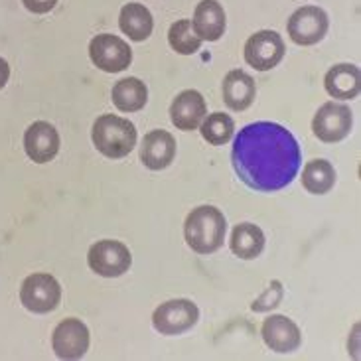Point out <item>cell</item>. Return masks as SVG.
<instances>
[{
    "instance_id": "cell-1",
    "label": "cell",
    "mask_w": 361,
    "mask_h": 361,
    "mask_svg": "<svg viewBox=\"0 0 361 361\" xmlns=\"http://www.w3.org/2000/svg\"><path fill=\"white\" fill-rule=\"evenodd\" d=\"M231 162L245 185L257 192H279L293 182L302 162L290 130L261 121L247 125L233 140Z\"/></svg>"
},
{
    "instance_id": "cell-2",
    "label": "cell",
    "mask_w": 361,
    "mask_h": 361,
    "mask_svg": "<svg viewBox=\"0 0 361 361\" xmlns=\"http://www.w3.org/2000/svg\"><path fill=\"white\" fill-rule=\"evenodd\" d=\"M225 231V215L214 205H200L185 217V243L197 255L215 253L224 245Z\"/></svg>"
},
{
    "instance_id": "cell-3",
    "label": "cell",
    "mask_w": 361,
    "mask_h": 361,
    "mask_svg": "<svg viewBox=\"0 0 361 361\" xmlns=\"http://www.w3.org/2000/svg\"><path fill=\"white\" fill-rule=\"evenodd\" d=\"M93 145L103 157L125 158L137 147V128L135 125L117 115H101L91 130Z\"/></svg>"
},
{
    "instance_id": "cell-4",
    "label": "cell",
    "mask_w": 361,
    "mask_h": 361,
    "mask_svg": "<svg viewBox=\"0 0 361 361\" xmlns=\"http://www.w3.org/2000/svg\"><path fill=\"white\" fill-rule=\"evenodd\" d=\"M20 300L30 312L48 314L58 308L59 300H61V286L51 274H30L28 279L22 283Z\"/></svg>"
},
{
    "instance_id": "cell-5",
    "label": "cell",
    "mask_w": 361,
    "mask_h": 361,
    "mask_svg": "<svg viewBox=\"0 0 361 361\" xmlns=\"http://www.w3.org/2000/svg\"><path fill=\"white\" fill-rule=\"evenodd\" d=\"M200 318V310L192 300L178 298L160 304L152 314V326L162 336H180L194 328Z\"/></svg>"
},
{
    "instance_id": "cell-6",
    "label": "cell",
    "mask_w": 361,
    "mask_h": 361,
    "mask_svg": "<svg viewBox=\"0 0 361 361\" xmlns=\"http://www.w3.org/2000/svg\"><path fill=\"white\" fill-rule=\"evenodd\" d=\"M353 117L352 109L343 103L328 101L322 107L318 109V113L314 115L312 130L316 138H320L322 142H340L352 133Z\"/></svg>"
},
{
    "instance_id": "cell-7",
    "label": "cell",
    "mask_w": 361,
    "mask_h": 361,
    "mask_svg": "<svg viewBox=\"0 0 361 361\" xmlns=\"http://www.w3.org/2000/svg\"><path fill=\"white\" fill-rule=\"evenodd\" d=\"M133 257L127 245L121 241H113V239H105L99 243L91 245L87 253V264L93 273L101 274V276H121L130 269Z\"/></svg>"
},
{
    "instance_id": "cell-8",
    "label": "cell",
    "mask_w": 361,
    "mask_h": 361,
    "mask_svg": "<svg viewBox=\"0 0 361 361\" xmlns=\"http://www.w3.org/2000/svg\"><path fill=\"white\" fill-rule=\"evenodd\" d=\"M89 58L99 69L107 73H118L133 61V49L125 39L113 34H99L89 44Z\"/></svg>"
},
{
    "instance_id": "cell-9",
    "label": "cell",
    "mask_w": 361,
    "mask_h": 361,
    "mask_svg": "<svg viewBox=\"0 0 361 361\" xmlns=\"http://www.w3.org/2000/svg\"><path fill=\"white\" fill-rule=\"evenodd\" d=\"M284 58L283 38L273 30H261L245 44V61L259 71L276 68Z\"/></svg>"
},
{
    "instance_id": "cell-10",
    "label": "cell",
    "mask_w": 361,
    "mask_h": 361,
    "mask_svg": "<svg viewBox=\"0 0 361 361\" xmlns=\"http://www.w3.org/2000/svg\"><path fill=\"white\" fill-rule=\"evenodd\" d=\"M328 14L318 6H304L294 12L288 18L286 30L294 44L298 46H312L318 44L328 32Z\"/></svg>"
},
{
    "instance_id": "cell-11",
    "label": "cell",
    "mask_w": 361,
    "mask_h": 361,
    "mask_svg": "<svg viewBox=\"0 0 361 361\" xmlns=\"http://www.w3.org/2000/svg\"><path fill=\"white\" fill-rule=\"evenodd\" d=\"M51 348L59 360H79L89 350V330L78 318L61 320L51 336Z\"/></svg>"
},
{
    "instance_id": "cell-12",
    "label": "cell",
    "mask_w": 361,
    "mask_h": 361,
    "mask_svg": "<svg viewBox=\"0 0 361 361\" xmlns=\"http://www.w3.org/2000/svg\"><path fill=\"white\" fill-rule=\"evenodd\" d=\"M264 343L276 353H290L296 352L302 343V334L298 330V326L286 318V316H269L263 322L261 328Z\"/></svg>"
},
{
    "instance_id": "cell-13",
    "label": "cell",
    "mask_w": 361,
    "mask_h": 361,
    "mask_svg": "<svg viewBox=\"0 0 361 361\" xmlns=\"http://www.w3.org/2000/svg\"><path fill=\"white\" fill-rule=\"evenodd\" d=\"M24 148L30 160L46 164L58 157L59 152V135L54 125L46 121H38L30 125L26 135H24Z\"/></svg>"
},
{
    "instance_id": "cell-14",
    "label": "cell",
    "mask_w": 361,
    "mask_h": 361,
    "mask_svg": "<svg viewBox=\"0 0 361 361\" xmlns=\"http://www.w3.org/2000/svg\"><path fill=\"white\" fill-rule=\"evenodd\" d=\"M207 115L205 99L195 89H185L170 105L172 125L180 130H195Z\"/></svg>"
},
{
    "instance_id": "cell-15",
    "label": "cell",
    "mask_w": 361,
    "mask_h": 361,
    "mask_svg": "<svg viewBox=\"0 0 361 361\" xmlns=\"http://www.w3.org/2000/svg\"><path fill=\"white\" fill-rule=\"evenodd\" d=\"M176 157V140L166 130H152L142 140L140 160L150 170H164Z\"/></svg>"
},
{
    "instance_id": "cell-16",
    "label": "cell",
    "mask_w": 361,
    "mask_h": 361,
    "mask_svg": "<svg viewBox=\"0 0 361 361\" xmlns=\"http://www.w3.org/2000/svg\"><path fill=\"white\" fill-rule=\"evenodd\" d=\"M192 28L202 42H217L225 32V10L217 0H202L195 6Z\"/></svg>"
},
{
    "instance_id": "cell-17",
    "label": "cell",
    "mask_w": 361,
    "mask_h": 361,
    "mask_svg": "<svg viewBox=\"0 0 361 361\" xmlns=\"http://www.w3.org/2000/svg\"><path fill=\"white\" fill-rule=\"evenodd\" d=\"M257 95L255 79L241 69L229 71L224 79V101L231 111H245L253 105Z\"/></svg>"
},
{
    "instance_id": "cell-18",
    "label": "cell",
    "mask_w": 361,
    "mask_h": 361,
    "mask_svg": "<svg viewBox=\"0 0 361 361\" xmlns=\"http://www.w3.org/2000/svg\"><path fill=\"white\" fill-rule=\"evenodd\" d=\"M324 85L334 99H343V101L355 99L361 89L360 69L352 63H338L326 73Z\"/></svg>"
},
{
    "instance_id": "cell-19",
    "label": "cell",
    "mask_w": 361,
    "mask_h": 361,
    "mask_svg": "<svg viewBox=\"0 0 361 361\" xmlns=\"http://www.w3.org/2000/svg\"><path fill=\"white\" fill-rule=\"evenodd\" d=\"M118 26L123 30V34L130 39L145 42L152 34L154 20H152V14L147 6H142L138 2H130V4H125L121 10Z\"/></svg>"
},
{
    "instance_id": "cell-20",
    "label": "cell",
    "mask_w": 361,
    "mask_h": 361,
    "mask_svg": "<svg viewBox=\"0 0 361 361\" xmlns=\"http://www.w3.org/2000/svg\"><path fill=\"white\" fill-rule=\"evenodd\" d=\"M229 245H231L233 255H237L239 259H245V261L257 259L264 249L263 229L253 224L235 225Z\"/></svg>"
},
{
    "instance_id": "cell-21",
    "label": "cell",
    "mask_w": 361,
    "mask_h": 361,
    "mask_svg": "<svg viewBox=\"0 0 361 361\" xmlns=\"http://www.w3.org/2000/svg\"><path fill=\"white\" fill-rule=\"evenodd\" d=\"M111 97L121 113H137L147 105L148 89L137 78L121 79L118 83H115Z\"/></svg>"
},
{
    "instance_id": "cell-22",
    "label": "cell",
    "mask_w": 361,
    "mask_h": 361,
    "mask_svg": "<svg viewBox=\"0 0 361 361\" xmlns=\"http://www.w3.org/2000/svg\"><path fill=\"white\" fill-rule=\"evenodd\" d=\"M334 184H336V170H334V166L328 160L316 158V160H310L304 166L302 185L310 194H328L334 188Z\"/></svg>"
},
{
    "instance_id": "cell-23",
    "label": "cell",
    "mask_w": 361,
    "mask_h": 361,
    "mask_svg": "<svg viewBox=\"0 0 361 361\" xmlns=\"http://www.w3.org/2000/svg\"><path fill=\"white\" fill-rule=\"evenodd\" d=\"M200 127H202L204 140H207L214 147L227 145L235 133L233 118L229 117V115H225V113H214V115L205 117Z\"/></svg>"
},
{
    "instance_id": "cell-24",
    "label": "cell",
    "mask_w": 361,
    "mask_h": 361,
    "mask_svg": "<svg viewBox=\"0 0 361 361\" xmlns=\"http://www.w3.org/2000/svg\"><path fill=\"white\" fill-rule=\"evenodd\" d=\"M168 42H170V48L178 54H182V56L195 54L202 46V39L197 38V34L192 28V20L174 22L168 30Z\"/></svg>"
},
{
    "instance_id": "cell-25",
    "label": "cell",
    "mask_w": 361,
    "mask_h": 361,
    "mask_svg": "<svg viewBox=\"0 0 361 361\" xmlns=\"http://www.w3.org/2000/svg\"><path fill=\"white\" fill-rule=\"evenodd\" d=\"M281 300H283V284L279 283V281H274V283L264 290L263 296L255 300L251 308H253L255 312H267V310H271L274 306H279Z\"/></svg>"
},
{
    "instance_id": "cell-26",
    "label": "cell",
    "mask_w": 361,
    "mask_h": 361,
    "mask_svg": "<svg viewBox=\"0 0 361 361\" xmlns=\"http://www.w3.org/2000/svg\"><path fill=\"white\" fill-rule=\"evenodd\" d=\"M24 6L34 14H46L58 4V0H22Z\"/></svg>"
},
{
    "instance_id": "cell-27",
    "label": "cell",
    "mask_w": 361,
    "mask_h": 361,
    "mask_svg": "<svg viewBox=\"0 0 361 361\" xmlns=\"http://www.w3.org/2000/svg\"><path fill=\"white\" fill-rule=\"evenodd\" d=\"M8 78H10V66L8 61L4 58H0V89L4 87L6 83H8Z\"/></svg>"
}]
</instances>
